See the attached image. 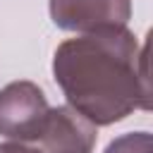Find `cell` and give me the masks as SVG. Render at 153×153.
<instances>
[{"mask_svg": "<svg viewBox=\"0 0 153 153\" xmlns=\"http://www.w3.org/2000/svg\"><path fill=\"white\" fill-rule=\"evenodd\" d=\"M53 76L67 105L96 127L151 110L148 48L127 26L62 41L53 55Z\"/></svg>", "mask_w": 153, "mask_h": 153, "instance_id": "6da1fadb", "label": "cell"}, {"mask_svg": "<svg viewBox=\"0 0 153 153\" xmlns=\"http://www.w3.org/2000/svg\"><path fill=\"white\" fill-rule=\"evenodd\" d=\"M96 139V124L69 105H57L50 108L36 146L41 153H93Z\"/></svg>", "mask_w": 153, "mask_h": 153, "instance_id": "277c9868", "label": "cell"}, {"mask_svg": "<svg viewBox=\"0 0 153 153\" xmlns=\"http://www.w3.org/2000/svg\"><path fill=\"white\" fill-rule=\"evenodd\" d=\"M50 105L33 81H12L0 88V134L12 141L36 143Z\"/></svg>", "mask_w": 153, "mask_h": 153, "instance_id": "7a4b0ae2", "label": "cell"}, {"mask_svg": "<svg viewBox=\"0 0 153 153\" xmlns=\"http://www.w3.org/2000/svg\"><path fill=\"white\" fill-rule=\"evenodd\" d=\"M0 153H41V148L24 141H5L0 143Z\"/></svg>", "mask_w": 153, "mask_h": 153, "instance_id": "8992f818", "label": "cell"}, {"mask_svg": "<svg viewBox=\"0 0 153 153\" xmlns=\"http://www.w3.org/2000/svg\"><path fill=\"white\" fill-rule=\"evenodd\" d=\"M48 10L57 29L76 33L124 29L131 19V0H48Z\"/></svg>", "mask_w": 153, "mask_h": 153, "instance_id": "3957f363", "label": "cell"}, {"mask_svg": "<svg viewBox=\"0 0 153 153\" xmlns=\"http://www.w3.org/2000/svg\"><path fill=\"white\" fill-rule=\"evenodd\" d=\"M105 153H153V136L148 131H129L112 139Z\"/></svg>", "mask_w": 153, "mask_h": 153, "instance_id": "5b68a950", "label": "cell"}]
</instances>
